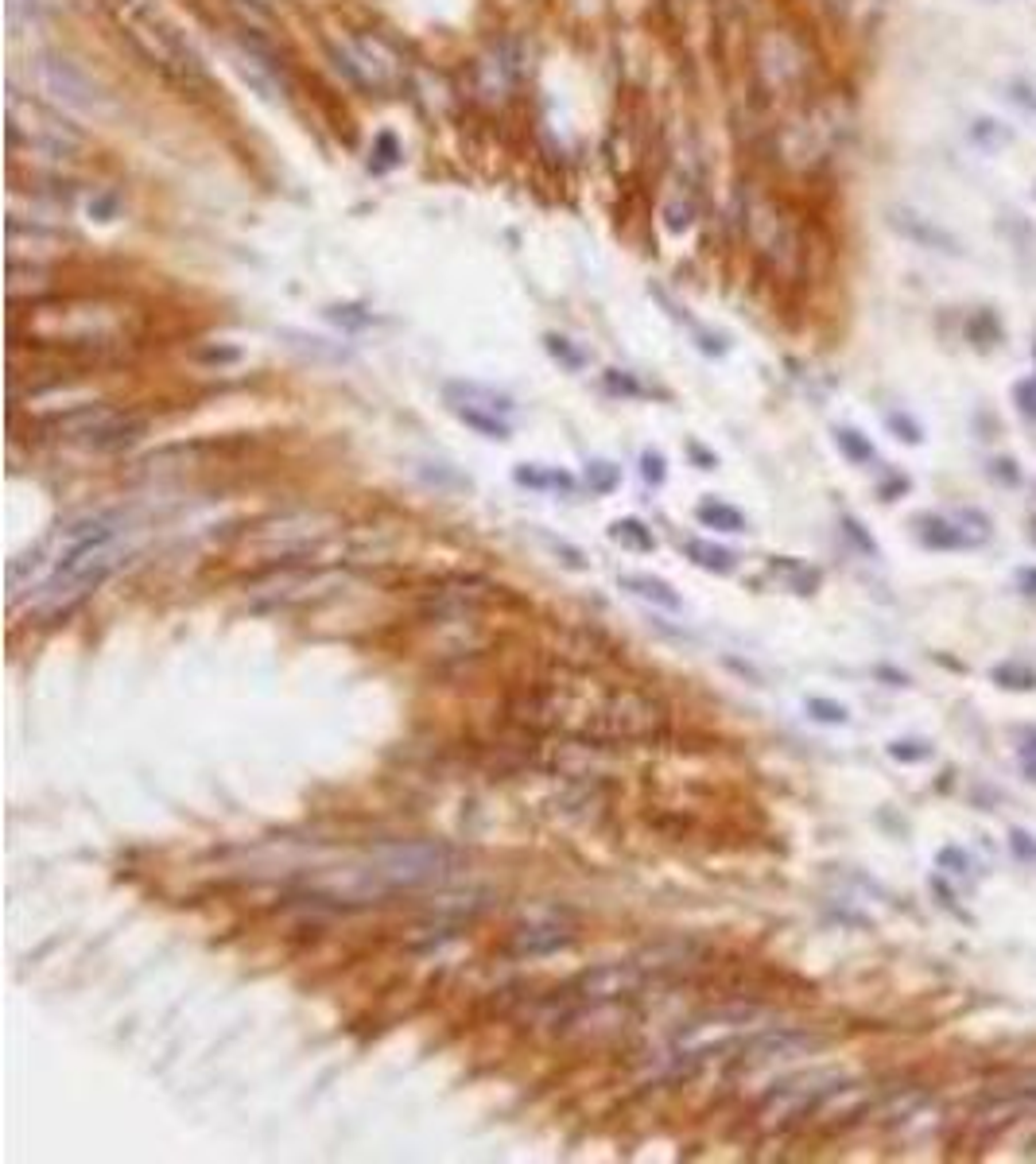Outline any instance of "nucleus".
<instances>
[{"label": "nucleus", "mask_w": 1036, "mask_h": 1164, "mask_svg": "<svg viewBox=\"0 0 1036 1164\" xmlns=\"http://www.w3.org/2000/svg\"><path fill=\"white\" fill-rule=\"evenodd\" d=\"M524 719L583 741H648L668 726V703L633 683H602L583 672L547 679L524 703Z\"/></svg>", "instance_id": "f257e3e1"}, {"label": "nucleus", "mask_w": 1036, "mask_h": 1164, "mask_svg": "<svg viewBox=\"0 0 1036 1164\" xmlns=\"http://www.w3.org/2000/svg\"><path fill=\"white\" fill-rule=\"evenodd\" d=\"M458 854L443 843H393V847L373 850L361 865H350L338 873V893L369 901L400 889H419L431 881H443L454 869Z\"/></svg>", "instance_id": "f03ea898"}, {"label": "nucleus", "mask_w": 1036, "mask_h": 1164, "mask_svg": "<svg viewBox=\"0 0 1036 1164\" xmlns=\"http://www.w3.org/2000/svg\"><path fill=\"white\" fill-rule=\"evenodd\" d=\"M109 8L117 16V23H120V35H128L132 47L152 67H160L167 78H175L183 86H203L207 82V70L199 63V55L171 27V20L164 16L160 0H109Z\"/></svg>", "instance_id": "7ed1b4c3"}, {"label": "nucleus", "mask_w": 1036, "mask_h": 1164, "mask_svg": "<svg viewBox=\"0 0 1036 1164\" xmlns=\"http://www.w3.org/2000/svg\"><path fill=\"white\" fill-rule=\"evenodd\" d=\"M8 144L16 156H35L47 163H71L82 156L86 136L55 106L24 98L16 86L8 90Z\"/></svg>", "instance_id": "20e7f679"}, {"label": "nucleus", "mask_w": 1036, "mask_h": 1164, "mask_svg": "<svg viewBox=\"0 0 1036 1164\" xmlns=\"http://www.w3.org/2000/svg\"><path fill=\"white\" fill-rule=\"evenodd\" d=\"M745 233L753 241V249L784 276H792L804 260V245H800V233L792 225V217L780 210L769 195H749L745 203Z\"/></svg>", "instance_id": "39448f33"}, {"label": "nucleus", "mask_w": 1036, "mask_h": 1164, "mask_svg": "<svg viewBox=\"0 0 1036 1164\" xmlns=\"http://www.w3.org/2000/svg\"><path fill=\"white\" fill-rule=\"evenodd\" d=\"M330 59H334V67L357 86V90H377V94H389V90H397L400 82H404V67H400V59L381 43V39H373V35H357L353 43H334L330 47Z\"/></svg>", "instance_id": "423d86ee"}, {"label": "nucleus", "mask_w": 1036, "mask_h": 1164, "mask_svg": "<svg viewBox=\"0 0 1036 1164\" xmlns=\"http://www.w3.org/2000/svg\"><path fill=\"white\" fill-rule=\"evenodd\" d=\"M35 78L43 86V94H51L59 106L78 109V113H102L105 109V90L94 74H86L74 59L43 51L35 59Z\"/></svg>", "instance_id": "0eeeda50"}, {"label": "nucleus", "mask_w": 1036, "mask_h": 1164, "mask_svg": "<svg viewBox=\"0 0 1036 1164\" xmlns=\"http://www.w3.org/2000/svg\"><path fill=\"white\" fill-rule=\"evenodd\" d=\"M757 70L765 78L769 90L777 94H796L812 82V55L808 47L788 35V31H765L761 43H757Z\"/></svg>", "instance_id": "6e6552de"}, {"label": "nucleus", "mask_w": 1036, "mask_h": 1164, "mask_svg": "<svg viewBox=\"0 0 1036 1164\" xmlns=\"http://www.w3.org/2000/svg\"><path fill=\"white\" fill-rule=\"evenodd\" d=\"M834 1091H842V1079L838 1075H827V1071H816V1075H796L788 1083H780L765 1106H761V1122L765 1126H784L792 1118H808V1110H816L820 1102H827Z\"/></svg>", "instance_id": "1a4fd4ad"}, {"label": "nucleus", "mask_w": 1036, "mask_h": 1164, "mask_svg": "<svg viewBox=\"0 0 1036 1164\" xmlns=\"http://www.w3.org/2000/svg\"><path fill=\"white\" fill-rule=\"evenodd\" d=\"M885 221H889V229H893L897 237H905V241L917 245V249L943 253V256H959V253H963V245H959V237H955L951 229H943L939 221H932L928 213L913 210V207H889V210H885Z\"/></svg>", "instance_id": "9d476101"}, {"label": "nucleus", "mask_w": 1036, "mask_h": 1164, "mask_svg": "<svg viewBox=\"0 0 1036 1164\" xmlns=\"http://www.w3.org/2000/svg\"><path fill=\"white\" fill-rule=\"evenodd\" d=\"M812 1048H820V1041L816 1037H808V1033H761V1037H753L749 1045H741V1063H773V1059H788V1056H800V1052H812Z\"/></svg>", "instance_id": "9b49d317"}, {"label": "nucleus", "mask_w": 1036, "mask_h": 1164, "mask_svg": "<svg viewBox=\"0 0 1036 1164\" xmlns=\"http://www.w3.org/2000/svg\"><path fill=\"white\" fill-rule=\"evenodd\" d=\"M443 396H447L450 408H482V412H497V416H509L517 408L513 396H505L497 389H486L478 381H447Z\"/></svg>", "instance_id": "f8f14e48"}, {"label": "nucleus", "mask_w": 1036, "mask_h": 1164, "mask_svg": "<svg viewBox=\"0 0 1036 1164\" xmlns=\"http://www.w3.org/2000/svg\"><path fill=\"white\" fill-rule=\"evenodd\" d=\"M144 431H148V420H144V416L113 412V416L94 431V439H90L86 446H90V450H102V454H109V450H124V446H132Z\"/></svg>", "instance_id": "ddd939ff"}, {"label": "nucleus", "mask_w": 1036, "mask_h": 1164, "mask_svg": "<svg viewBox=\"0 0 1036 1164\" xmlns=\"http://www.w3.org/2000/svg\"><path fill=\"white\" fill-rule=\"evenodd\" d=\"M917 535H920V543L932 547V551H955V547H974V543H982L978 535H970L966 529H959V525L947 521V517H920V521H917Z\"/></svg>", "instance_id": "4468645a"}, {"label": "nucleus", "mask_w": 1036, "mask_h": 1164, "mask_svg": "<svg viewBox=\"0 0 1036 1164\" xmlns=\"http://www.w3.org/2000/svg\"><path fill=\"white\" fill-rule=\"evenodd\" d=\"M618 586L622 590H629V594H636V598H644V602H652V606H660V610H683V598L664 582V579H652V575H618Z\"/></svg>", "instance_id": "2eb2a0df"}, {"label": "nucleus", "mask_w": 1036, "mask_h": 1164, "mask_svg": "<svg viewBox=\"0 0 1036 1164\" xmlns=\"http://www.w3.org/2000/svg\"><path fill=\"white\" fill-rule=\"evenodd\" d=\"M571 944V932L555 928V924H543V928H520L513 936V952L517 954H551L559 948Z\"/></svg>", "instance_id": "dca6fc26"}, {"label": "nucleus", "mask_w": 1036, "mask_h": 1164, "mask_svg": "<svg viewBox=\"0 0 1036 1164\" xmlns=\"http://www.w3.org/2000/svg\"><path fill=\"white\" fill-rule=\"evenodd\" d=\"M885 4L889 0H838L830 12L850 27V31H858V35H866V31H873L877 27V20H881V12H885Z\"/></svg>", "instance_id": "f3484780"}, {"label": "nucleus", "mask_w": 1036, "mask_h": 1164, "mask_svg": "<svg viewBox=\"0 0 1036 1164\" xmlns=\"http://www.w3.org/2000/svg\"><path fill=\"white\" fill-rule=\"evenodd\" d=\"M683 555H687L695 567L711 571V575H730L733 563H737L733 551H726V547L711 543V539H687V543H683Z\"/></svg>", "instance_id": "a211bd4d"}, {"label": "nucleus", "mask_w": 1036, "mask_h": 1164, "mask_svg": "<svg viewBox=\"0 0 1036 1164\" xmlns=\"http://www.w3.org/2000/svg\"><path fill=\"white\" fill-rule=\"evenodd\" d=\"M966 136H970V144L982 148V152H1002V148L1013 144V128H1006V124L994 120V116H974L970 128H966Z\"/></svg>", "instance_id": "6ab92c4d"}, {"label": "nucleus", "mask_w": 1036, "mask_h": 1164, "mask_svg": "<svg viewBox=\"0 0 1036 1164\" xmlns=\"http://www.w3.org/2000/svg\"><path fill=\"white\" fill-rule=\"evenodd\" d=\"M280 338H288V346H296L300 353H307V357H318V361H346L350 357V349H342V346H330L326 338H318V334H304V330H280Z\"/></svg>", "instance_id": "aec40b11"}, {"label": "nucleus", "mask_w": 1036, "mask_h": 1164, "mask_svg": "<svg viewBox=\"0 0 1036 1164\" xmlns=\"http://www.w3.org/2000/svg\"><path fill=\"white\" fill-rule=\"evenodd\" d=\"M513 478H517V486H528V489H563V493L575 489V478H571V474H563V470H543V466H517Z\"/></svg>", "instance_id": "412c9836"}, {"label": "nucleus", "mask_w": 1036, "mask_h": 1164, "mask_svg": "<svg viewBox=\"0 0 1036 1164\" xmlns=\"http://www.w3.org/2000/svg\"><path fill=\"white\" fill-rule=\"evenodd\" d=\"M450 412H454L466 427H474L478 435H486V439H509V435H513L509 420L497 416V412H482V408H450Z\"/></svg>", "instance_id": "4be33fe9"}, {"label": "nucleus", "mask_w": 1036, "mask_h": 1164, "mask_svg": "<svg viewBox=\"0 0 1036 1164\" xmlns=\"http://www.w3.org/2000/svg\"><path fill=\"white\" fill-rule=\"evenodd\" d=\"M610 539H618L622 547H633V551H656V535L648 525H640L636 517H622L610 525Z\"/></svg>", "instance_id": "5701e85b"}, {"label": "nucleus", "mask_w": 1036, "mask_h": 1164, "mask_svg": "<svg viewBox=\"0 0 1036 1164\" xmlns=\"http://www.w3.org/2000/svg\"><path fill=\"white\" fill-rule=\"evenodd\" d=\"M695 517L707 525V529H719V532H745V517L733 509V505H723V501H703L699 509H695Z\"/></svg>", "instance_id": "b1692460"}, {"label": "nucleus", "mask_w": 1036, "mask_h": 1164, "mask_svg": "<svg viewBox=\"0 0 1036 1164\" xmlns=\"http://www.w3.org/2000/svg\"><path fill=\"white\" fill-rule=\"evenodd\" d=\"M990 679H994L998 687H1006V691H1033L1036 687V672L1033 668H1025V664H1017V660L998 664V668L990 672Z\"/></svg>", "instance_id": "393cba45"}, {"label": "nucleus", "mask_w": 1036, "mask_h": 1164, "mask_svg": "<svg viewBox=\"0 0 1036 1164\" xmlns=\"http://www.w3.org/2000/svg\"><path fill=\"white\" fill-rule=\"evenodd\" d=\"M834 442H838V450H842L850 462H858V466L873 462V442H870L862 431H854V427H834Z\"/></svg>", "instance_id": "a878e982"}, {"label": "nucleus", "mask_w": 1036, "mask_h": 1164, "mask_svg": "<svg viewBox=\"0 0 1036 1164\" xmlns=\"http://www.w3.org/2000/svg\"><path fill=\"white\" fill-rule=\"evenodd\" d=\"M322 315L330 318V322H338V326H346V330H365V326L377 322L373 311H361L357 303H334V307H326Z\"/></svg>", "instance_id": "bb28decb"}, {"label": "nucleus", "mask_w": 1036, "mask_h": 1164, "mask_svg": "<svg viewBox=\"0 0 1036 1164\" xmlns=\"http://www.w3.org/2000/svg\"><path fill=\"white\" fill-rule=\"evenodd\" d=\"M808 715L816 722H824V726H846L850 722V711L842 703H830V699H820V695L808 699Z\"/></svg>", "instance_id": "cd10ccee"}, {"label": "nucleus", "mask_w": 1036, "mask_h": 1164, "mask_svg": "<svg viewBox=\"0 0 1036 1164\" xmlns=\"http://www.w3.org/2000/svg\"><path fill=\"white\" fill-rule=\"evenodd\" d=\"M587 482H590L594 493H610V489L622 482V470H618L614 462H606V458H594V462L587 466Z\"/></svg>", "instance_id": "c85d7f7f"}, {"label": "nucleus", "mask_w": 1036, "mask_h": 1164, "mask_svg": "<svg viewBox=\"0 0 1036 1164\" xmlns=\"http://www.w3.org/2000/svg\"><path fill=\"white\" fill-rule=\"evenodd\" d=\"M400 163V144H397V136L393 132H377V140H373V171H389V167H397Z\"/></svg>", "instance_id": "c756f323"}, {"label": "nucleus", "mask_w": 1036, "mask_h": 1164, "mask_svg": "<svg viewBox=\"0 0 1036 1164\" xmlns=\"http://www.w3.org/2000/svg\"><path fill=\"white\" fill-rule=\"evenodd\" d=\"M889 757L901 761V765H920V761L932 757V745H924V741H917V738L889 741Z\"/></svg>", "instance_id": "7c9ffc66"}, {"label": "nucleus", "mask_w": 1036, "mask_h": 1164, "mask_svg": "<svg viewBox=\"0 0 1036 1164\" xmlns=\"http://www.w3.org/2000/svg\"><path fill=\"white\" fill-rule=\"evenodd\" d=\"M86 213H90L94 221H117V217H120V199H117L113 191H94L90 203H86Z\"/></svg>", "instance_id": "2f4dec72"}, {"label": "nucleus", "mask_w": 1036, "mask_h": 1164, "mask_svg": "<svg viewBox=\"0 0 1036 1164\" xmlns=\"http://www.w3.org/2000/svg\"><path fill=\"white\" fill-rule=\"evenodd\" d=\"M885 424H889V431H893L901 442H913V446H917V442H924V431H920V424H917V420H909L905 412H889V420H885Z\"/></svg>", "instance_id": "473e14b6"}, {"label": "nucleus", "mask_w": 1036, "mask_h": 1164, "mask_svg": "<svg viewBox=\"0 0 1036 1164\" xmlns=\"http://www.w3.org/2000/svg\"><path fill=\"white\" fill-rule=\"evenodd\" d=\"M543 342H547V349H551V353H555L563 365H571V369H583V361H587V357H583V353H579V349H575L567 338H559V334H547Z\"/></svg>", "instance_id": "72a5a7b5"}, {"label": "nucleus", "mask_w": 1036, "mask_h": 1164, "mask_svg": "<svg viewBox=\"0 0 1036 1164\" xmlns=\"http://www.w3.org/2000/svg\"><path fill=\"white\" fill-rule=\"evenodd\" d=\"M935 865H939V869H951V873H959V877H966V873H970V858H966L963 850H955V847L939 850V854H935Z\"/></svg>", "instance_id": "f704fd0d"}, {"label": "nucleus", "mask_w": 1036, "mask_h": 1164, "mask_svg": "<svg viewBox=\"0 0 1036 1164\" xmlns=\"http://www.w3.org/2000/svg\"><path fill=\"white\" fill-rule=\"evenodd\" d=\"M1013 400H1017V412H1021L1025 420H1036V377L1021 381V385L1013 389Z\"/></svg>", "instance_id": "c9c22d12"}, {"label": "nucleus", "mask_w": 1036, "mask_h": 1164, "mask_svg": "<svg viewBox=\"0 0 1036 1164\" xmlns=\"http://www.w3.org/2000/svg\"><path fill=\"white\" fill-rule=\"evenodd\" d=\"M664 474H668V470H664V454H660V450H644V454H640V478L652 482V486H660Z\"/></svg>", "instance_id": "e433bc0d"}, {"label": "nucleus", "mask_w": 1036, "mask_h": 1164, "mask_svg": "<svg viewBox=\"0 0 1036 1164\" xmlns=\"http://www.w3.org/2000/svg\"><path fill=\"white\" fill-rule=\"evenodd\" d=\"M1017 757H1021V768H1025V776H1029V780H1036V730H1025V734H1021Z\"/></svg>", "instance_id": "4c0bfd02"}, {"label": "nucleus", "mask_w": 1036, "mask_h": 1164, "mask_svg": "<svg viewBox=\"0 0 1036 1164\" xmlns=\"http://www.w3.org/2000/svg\"><path fill=\"white\" fill-rule=\"evenodd\" d=\"M664 217H668V229H672V233H680V229H687V225H691L695 207H691V203H683V207H680V203H668Z\"/></svg>", "instance_id": "58836bf2"}, {"label": "nucleus", "mask_w": 1036, "mask_h": 1164, "mask_svg": "<svg viewBox=\"0 0 1036 1164\" xmlns=\"http://www.w3.org/2000/svg\"><path fill=\"white\" fill-rule=\"evenodd\" d=\"M1010 850L1021 858V861H1036V839L1029 831H1010Z\"/></svg>", "instance_id": "ea45409f"}, {"label": "nucleus", "mask_w": 1036, "mask_h": 1164, "mask_svg": "<svg viewBox=\"0 0 1036 1164\" xmlns=\"http://www.w3.org/2000/svg\"><path fill=\"white\" fill-rule=\"evenodd\" d=\"M237 357H241V349H233V346H210L199 353V361H207V365H229Z\"/></svg>", "instance_id": "a19ab883"}, {"label": "nucleus", "mask_w": 1036, "mask_h": 1164, "mask_svg": "<svg viewBox=\"0 0 1036 1164\" xmlns=\"http://www.w3.org/2000/svg\"><path fill=\"white\" fill-rule=\"evenodd\" d=\"M842 532H846V535H850V539H854V543H858L866 555H873V551H877V543H873V539L862 532V525H858L854 517H842Z\"/></svg>", "instance_id": "79ce46f5"}, {"label": "nucleus", "mask_w": 1036, "mask_h": 1164, "mask_svg": "<svg viewBox=\"0 0 1036 1164\" xmlns=\"http://www.w3.org/2000/svg\"><path fill=\"white\" fill-rule=\"evenodd\" d=\"M990 474H994L998 482H1006V486H1017V470H1013V462H1010V458H998Z\"/></svg>", "instance_id": "37998d69"}, {"label": "nucleus", "mask_w": 1036, "mask_h": 1164, "mask_svg": "<svg viewBox=\"0 0 1036 1164\" xmlns=\"http://www.w3.org/2000/svg\"><path fill=\"white\" fill-rule=\"evenodd\" d=\"M1017 586H1021L1025 598H1036V567H1021L1017 571Z\"/></svg>", "instance_id": "c03bdc74"}, {"label": "nucleus", "mask_w": 1036, "mask_h": 1164, "mask_svg": "<svg viewBox=\"0 0 1036 1164\" xmlns=\"http://www.w3.org/2000/svg\"><path fill=\"white\" fill-rule=\"evenodd\" d=\"M1033 361H1036V346H1033Z\"/></svg>", "instance_id": "a18cd8bd"}, {"label": "nucleus", "mask_w": 1036, "mask_h": 1164, "mask_svg": "<svg viewBox=\"0 0 1036 1164\" xmlns=\"http://www.w3.org/2000/svg\"><path fill=\"white\" fill-rule=\"evenodd\" d=\"M1033 195H1036V187H1033Z\"/></svg>", "instance_id": "49530a36"}, {"label": "nucleus", "mask_w": 1036, "mask_h": 1164, "mask_svg": "<svg viewBox=\"0 0 1036 1164\" xmlns=\"http://www.w3.org/2000/svg\"><path fill=\"white\" fill-rule=\"evenodd\" d=\"M1033 535H1036V529H1033Z\"/></svg>", "instance_id": "de8ad7c7"}]
</instances>
